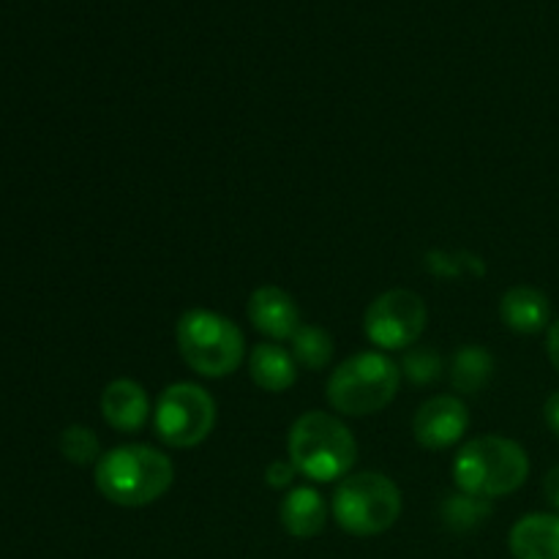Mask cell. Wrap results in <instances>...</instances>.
Listing matches in <instances>:
<instances>
[{"label": "cell", "mask_w": 559, "mask_h": 559, "mask_svg": "<svg viewBox=\"0 0 559 559\" xmlns=\"http://www.w3.org/2000/svg\"><path fill=\"white\" fill-rule=\"evenodd\" d=\"M98 495L118 508H145L162 500L175 484V464L164 451L129 442L104 453L96 464Z\"/></svg>", "instance_id": "6da1fadb"}, {"label": "cell", "mask_w": 559, "mask_h": 559, "mask_svg": "<svg viewBox=\"0 0 559 559\" xmlns=\"http://www.w3.org/2000/svg\"><path fill=\"white\" fill-rule=\"evenodd\" d=\"M287 456L304 478L333 484L353 473L358 462V442L342 418L311 409L289 426Z\"/></svg>", "instance_id": "7a4b0ae2"}, {"label": "cell", "mask_w": 559, "mask_h": 559, "mask_svg": "<svg viewBox=\"0 0 559 559\" xmlns=\"http://www.w3.org/2000/svg\"><path fill=\"white\" fill-rule=\"evenodd\" d=\"M530 478V456L516 440L484 435L464 442L453 459V484L459 491L497 500L522 489Z\"/></svg>", "instance_id": "3957f363"}, {"label": "cell", "mask_w": 559, "mask_h": 559, "mask_svg": "<svg viewBox=\"0 0 559 559\" xmlns=\"http://www.w3.org/2000/svg\"><path fill=\"white\" fill-rule=\"evenodd\" d=\"M402 388V366L380 349L349 355L328 377V404L344 418H366L396 399Z\"/></svg>", "instance_id": "277c9868"}, {"label": "cell", "mask_w": 559, "mask_h": 559, "mask_svg": "<svg viewBox=\"0 0 559 559\" xmlns=\"http://www.w3.org/2000/svg\"><path fill=\"white\" fill-rule=\"evenodd\" d=\"M180 358L207 380H222L238 371L246 358V338L229 317L211 309H189L175 325Z\"/></svg>", "instance_id": "5b68a950"}, {"label": "cell", "mask_w": 559, "mask_h": 559, "mask_svg": "<svg viewBox=\"0 0 559 559\" xmlns=\"http://www.w3.org/2000/svg\"><path fill=\"white\" fill-rule=\"evenodd\" d=\"M331 513L344 533L374 538L402 516V491L382 473H349L333 491Z\"/></svg>", "instance_id": "8992f818"}, {"label": "cell", "mask_w": 559, "mask_h": 559, "mask_svg": "<svg viewBox=\"0 0 559 559\" xmlns=\"http://www.w3.org/2000/svg\"><path fill=\"white\" fill-rule=\"evenodd\" d=\"M216 399L197 382H173L153 407V429L164 445L189 451L202 445L216 429Z\"/></svg>", "instance_id": "52a82bcc"}, {"label": "cell", "mask_w": 559, "mask_h": 559, "mask_svg": "<svg viewBox=\"0 0 559 559\" xmlns=\"http://www.w3.org/2000/svg\"><path fill=\"white\" fill-rule=\"evenodd\" d=\"M429 309L413 289H388L366 309L364 333L380 353L409 349L424 336Z\"/></svg>", "instance_id": "ba28073f"}, {"label": "cell", "mask_w": 559, "mask_h": 559, "mask_svg": "<svg viewBox=\"0 0 559 559\" xmlns=\"http://www.w3.org/2000/svg\"><path fill=\"white\" fill-rule=\"evenodd\" d=\"M469 429V409L453 393H440L431 396L418 407L413 418V435L418 445L429 451H445L453 448L459 440H464Z\"/></svg>", "instance_id": "9c48e42d"}, {"label": "cell", "mask_w": 559, "mask_h": 559, "mask_svg": "<svg viewBox=\"0 0 559 559\" xmlns=\"http://www.w3.org/2000/svg\"><path fill=\"white\" fill-rule=\"evenodd\" d=\"M246 314H249V322L267 336L271 342H284V338H293L298 333V328L304 325L300 322V309L295 304L293 295L282 287H273V284H265V287H257L254 293L249 295V304H246Z\"/></svg>", "instance_id": "30bf717a"}, {"label": "cell", "mask_w": 559, "mask_h": 559, "mask_svg": "<svg viewBox=\"0 0 559 559\" xmlns=\"http://www.w3.org/2000/svg\"><path fill=\"white\" fill-rule=\"evenodd\" d=\"M102 418L109 429L120 431V435H136L147 426L151 420V399L147 391L136 380L129 377H120L112 380L102 391Z\"/></svg>", "instance_id": "8fae6325"}, {"label": "cell", "mask_w": 559, "mask_h": 559, "mask_svg": "<svg viewBox=\"0 0 559 559\" xmlns=\"http://www.w3.org/2000/svg\"><path fill=\"white\" fill-rule=\"evenodd\" d=\"M513 559H559V513H527L508 535Z\"/></svg>", "instance_id": "7c38bea8"}, {"label": "cell", "mask_w": 559, "mask_h": 559, "mask_svg": "<svg viewBox=\"0 0 559 559\" xmlns=\"http://www.w3.org/2000/svg\"><path fill=\"white\" fill-rule=\"evenodd\" d=\"M500 320L506 322L508 331L522 333V336H535V333L549 328L551 304L540 289L519 284V287H511L502 295Z\"/></svg>", "instance_id": "4fadbf2b"}, {"label": "cell", "mask_w": 559, "mask_h": 559, "mask_svg": "<svg viewBox=\"0 0 559 559\" xmlns=\"http://www.w3.org/2000/svg\"><path fill=\"white\" fill-rule=\"evenodd\" d=\"M278 522L293 538H317L325 530L328 506L314 486H295L278 506Z\"/></svg>", "instance_id": "5bb4252c"}, {"label": "cell", "mask_w": 559, "mask_h": 559, "mask_svg": "<svg viewBox=\"0 0 559 559\" xmlns=\"http://www.w3.org/2000/svg\"><path fill=\"white\" fill-rule=\"evenodd\" d=\"M249 374L260 391L284 393L298 382V360L278 342H262L249 353Z\"/></svg>", "instance_id": "9a60e30c"}, {"label": "cell", "mask_w": 559, "mask_h": 559, "mask_svg": "<svg viewBox=\"0 0 559 559\" xmlns=\"http://www.w3.org/2000/svg\"><path fill=\"white\" fill-rule=\"evenodd\" d=\"M495 374V358L480 344H464L451 360V385L459 393H478L484 391L486 382Z\"/></svg>", "instance_id": "2e32d148"}, {"label": "cell", "mask_w": 559, "mask_h": 559, "mask_svg": "<svg viewBox=\"0 0 559 559\" xmlns=\"http://www.w3.org/2000/svg\"><path fill=\"white\" fill-rule=\"evenodd\" d=\"M293 358L309 371H322L333 360V336L317 325H300L293 338Z\"/></svg>", "instance_id": "e0dca14e"}, {"label": "cell", "mask_w": 559, "mask_h": 559, "mask_svg": "<svg viewBox=\"0 0 559 559\" xmlns=\"http://www.w3.org/2000/svg\"><path fill=\"white\" fill-rule=\"evenodd\" d=\"M489 516L491 500H484V497H473L459 491V495H451L442 502V522L451 530H456V533H467V530L480 527Z\"/></svg>", "instance_id": "ac0fdd59"}, {"label": "cell", "mask_w": 559, "mask_h": 559, "mask_svg": "<svg viewBox=\"0 0 559 559\" xmlns=\"http://www.w3.org/2000/svg\"><path fill=\"white\" fill-rule=\"evenodd\" d=\"M60 453H63L66 462L76 464V467H91V464H98L102 453V440L93 429L87 426H69L60 435Z\"/></svg>", "instance_id": "d6986e66"}, {"label": "cell", "mask_w": 559, "mask_h": 559, "mask_svg": "<svg viewBox=\"0 0 559 559\" xmlns=\"http://www.w3.org/2000/svg\"><path fill=\"white\" fill-rule=\"evenodd\" d=\"M445 371V364H442V355L435 353L431 347H424V344H415V347L404 349L402 358V377H407L413 385H431L437 382Z\"/></svg>", "instance_id": "ffe728a7"}, {"label": "cell", "mask_w": 559, "mask_h": 559, "mask_svg": "<svg viewBox=\"0 0 559 559\" xmlns=\"http://www.w3.org/2000/svg\"><path fill=\"white\" fill-rule=\"evenodd\" d=\"M295 478H298V469H295V464L289 459L287 462L276 459V462H271L265 467V484L271 489H289L295 484Z\"/></svg>", "instance_id": "44dd1931"}, {"label": "cell", "mask_w": 559, "mask_h": 559, "mask_svg": "<svg viewBox=\"0 0 559 559\" xmlns=\"http://www.w3.org/2000/svg\"><path fill=\"white\" fill-rule=\"evenodd\" d=\"M544 497L555 511H559V464L544 478Z\"/></svg>", "instance_id": "7402d4cb"}, {"label": "cell", "mask_w": 559, "mask_h": 559, "mask_svg": "<svg viewBox=\"0 0 559 559\" xmlns=\"http://www.w3.org/2000/svg\"><path fill=\"white\" fill-rule=\"evenodd\" d=\"M544 418H546V426H549V429L559 437V391L551 393V396L546 399Z\"/></svg>", "instance_id": "603a6c76"}, {"label": "cell", "mask_w": 559, "mask_h": 559, "mask_svg": "<svg viewBox=\"0 0 559 559\" xmlns=\"http://www.w3.org/2000/svg\"><path fill=\"white\" fill-rule=\"evenodd\" d=\"M546 353H549L551 366L559 371V320L549 325V333H546Z\"/></svg>", "instance_id": "cb8c5ba5"}]
</instances>
